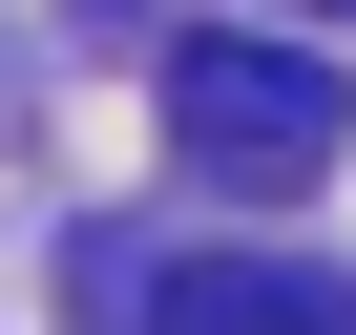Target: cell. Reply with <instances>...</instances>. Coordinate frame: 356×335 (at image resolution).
Masks as SVG:
<instances>
[{"label":"cell","instance_id":"1","mask_svg":"<svg viewBox=\"0 0 356 335\" xmlns=\"http://www.w3.org/2000/svg\"><path fill=\"white\" fill-rule=\"evenodd\" d=\"M168 147H189L210 189H314V168H335V63L273 42V22L168 42Z\"/></svg>","mask_w":356,"mask_h":335},{"label":"cell","instance_id":"2","mask_svg":"<svg viewBox=\"0 0 356 335\" xmlns=\"http://www.w3.org/2000/svg\"><path fill=\"white\" fill-rule=\"evenodd\" d=\"M147 335H356V293L293 272V252H189V272L147 293Z\"/></svg>","mask_w":356,"mask_h":335}]
</instances>
